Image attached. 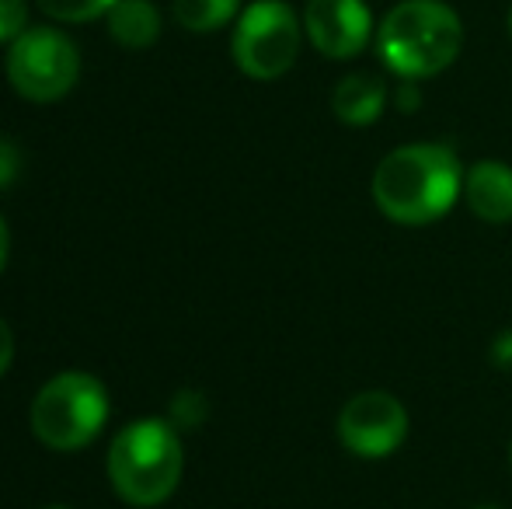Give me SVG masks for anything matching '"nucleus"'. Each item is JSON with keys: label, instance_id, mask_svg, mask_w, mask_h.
<instances>
[{"label": "nucleus", "instance_id": "obj_15", "mask_svg": "<svg viewBox=\"0 0 512 509\" xmlns=\"http://www.w3.org/2000/svg\"><path fill=\"white\" fill-rule=\"evenodd\" d=\"M28 28V4L25 0H0V42L11 46Z\"/></svg>", "mask_w": 512, "mask_h": 509}, {"label": "nucleus", "instance_id": "obj_21", "mask_svg": "<svg viewBox=\"0 0 512 509\" xmlns=\"http://www.w3.org/2000/svg\"><path fill=\"white\" fill-rule=\"evenodd\" d=\"M474 509H502V506H495V503H481V506H474Z\"/></svg>", "mask_w": 512, "mask_h": 509}, {"label": "nucleus", "instance_id": "obj_9", "mask_svg": "<svg viewBox=\"0 0 512 509\" xmlns=\"http://www.w3.org/2000/svg\"><path fill=\"white\" fill-rule=\"evenodd\" d=\"M460 199L485 224H512V168L506 161H474L464 171Z\"/></svg>", "mask_w": 512, "mask_h": 509}, {"label": "nucleus", "instance_id": "obj_23", "mask_svg": "<svg viewBox=\"0 0 512 509\" xmlns=\"http://www.w3.org/2000/svg\"><path fill=\"white\" fill-rule=\"evenodd\" d=\"M509 464H512V440H509Z\"/></svg>", "mask_w": 512, "mask_h": 509}, {"label": "nucleus", "instance_id": "obj_13", "mask_svg": "<svg viewBox=\"0 0 512 509\" xmlns=\"http://www.w3.org/2000/svg\"><path fill=\"white\" fill-rule=\"evenodd\" d=\"M35 4H39L53 21H63V25H84V21H95L112 11L115 0H35Z\"/></svg>", "mask_w": 512, "mask_h": 509}, {"label": "nucleus", "instance_id": "obj_3", "mask_svg": "<svg viewBox=\"0 0 512 509\" xmlns=\"http://www.w3.org/2000/svg\"><path fill=\"white\" fill-rule=\"evenodd\" d=\"M185 471L182 440L175 426L161 419L129 422L108 447V478L129 506H161L175 496Z\"/></svg>", "mask_w": 512, "mask_h": 509}, {"label": "nucleus", "instance_id": "obj_16", "mask_svg": "<svg viewBox=\"0 0 512 509\" xmlns=\"http://www.w3.org/2000/svg\"><path fill=\"white\" fill-rule=\"evenodd\" d=\"M18 168H21L18 147H14L11 140H4V136H0V189H7V185L18 178Z\"/></svg>", "mask_w": 512, "mask_h": 509}, {"label": "nucleus", "instance_id": "obj_14", "mask_svg": "<svg viewBox=\"0 0 512 509\" xmlns=\"http://www.w3.org/2000/svg\"><path fill=\"white\" fill-rule=\"evenodd\" d=\"M203 419H206V398L199 391H182L171 401V426L196 429Z\"/></svg>", "mask_w": 512, "mask_h": 509}, {"label": "nucleus", "instance_id": "obj_1", "mask_svg": "<svg viewBox=\"0 0 512 509\" xmlns=\"http://www.w3.org/2000/svg\"><path fill=\"white\" fill-rule=\"evenodd\" d=\"M464 164L446 143H401L380 157L370 196L391 224L425 227L443 220L464 192Z\"/></svg>", "mask_w": 512, "mask_h": 509}, {"label": "nucleus", "instance_id": "obj_7", "mask_svg": "<svg viewBox=\"0 0 512 509\" xmlns=\"http://www.w3.org/2000/svg\"><path fill=\"white\" fill-rule=\"evenodd\" d=\"M408 408L391 391H359L342 405L335 422L338 443L359 461H384L408 440Z\"/></svg>", "mask_w": 512, "mask_h": 509}, {"label": "nucleus", "instance_id": "obj_5", "mask_svg": "<svg viewBox=\"0 0 512 509\" xmlns=\"http://www.w3.org/2000/svg\"><path fill=\"white\" fill-rule=\"evenodd\" d=\"M304 39V18L286 0H255L237 14L230 56L251 81H279L293 70Z\"/></svg>", "mask_w": 512, "mask_h": 509}, {"label": "nucleus", "instance_id": "obj_18", "mask_svg": "<svg viewBox=\"0 0 512 509\" xmlns=\"http://www.w3.org/2000/svg\"><path fill=\"white\" fill-rule=\"evenodd\" d=\"M401 112H415L422 105V95H418V81H398V95H394Z\"/></svg>", "mask_w": 512, "mask_h": 509}, {"label": "nucleus", "instance_id": "obj_22", "mask_svg": "<svg viewBox=\"0 0 512 509\" xmlns=\"http://www.w3.org/2000/svg\"><path fill=\"white\" fill-rule=\"evenodd\" d=\"M509 35H512V7H509Z\"/></svg>", "mask_w": 512, "mask_h": 509}, {"label": "nucleus", "instance_id": "obj_17", "mask_svg": "<svg viewBox=\"0 0 512 509\" xmlns=\"http://www.w3.org/2000/svg\"><path fill=\"white\" fill-rule=\"evenodd\" d=\"M492 360L499 370H506V374H512V328L509 332H502L499 339L492 342Z\"/></svg>", "mask_w": 512, "mask_h": 509}, {"label": "nucleus", "instance_id": "obj_12", "mask_svg": "<svg viewBox=\"0 0 512 509\" xmlns=\"http://www.w3.org/2000/svg\"><path fill=\"white\" fill-rule=\"evenodd\" d=\"M241 14V0H175V21L189 32H216Z\"/></svg>", "mask_w": 512, "mask_h": 509}, {"label": "nucleus", "instance_id": "obj_4", "mask_svg": "<svg viewBox=\"0 0 512 509\" xmlns=\"http://www.w3.org/2000/svg\"><path fill=\"white\" fill-rule=\"evenodd\" d=\"M108 422V391L84 370H63L32 401V433L49 450H81Z\"/></svg>", "mask_w": 512, "mask_h": 509}, {"label": "nucleus", "instance_id": "obj_20", "mask_svg": "<svg viewBox=\"0 0 512 509\" xmlns=\"http://www.w3.org/2000/svg\"><path fill=\"white\" fill-rule=\"evenodd\" d=\"M7 252H11V238H7V224H4V217H0V272H4V265H7Z\"/></svg>", "mask_w": 512, "mask_h": 509}, {"label": "nucleus", "instance_id": "obj_19", "mask_svg": "<svg viewBox=\"0 0 512 509\" xmlns=\"http://www.w3.org/2000/svg\"><path fill=\"white\" fill-rule=\"evenodd\" d=\"M11 363H14V332L7 328V321L0 318V377L11 370Z\"/></svg>", "mask_w": 512, "mask_h": 509}, {"label": "nucleus", "instance_id": "obj_24", "mask_svg": "<svg viewBox=\"0 0 512 509\" xmlns=\"http://www.w3.org/2000/svg\"><path fill=\"white\" fill-rule=\"evenodd\" d=\"M46 509H67V506H46Z\"/></svg>", "mask_w": 512, "mask_h": 509}, {"label": "nucleus", "instance_id": "obj_10", "mask_svg": "<svg viewBox=\"0 0 512 509\" xmlns=\"http://www.w3.org/2000/svg\"><path fill=\"white\" fill-rule=\"evenodd\" d=\"M387 102H391L387 81L380 74H366V70L345 74L331 91V112H335L338 123L352 129L380 123V116L387 112Z\"/></svg>", "mask_w": 512, "mask_h": 509}, {"label": "nucleus", "instance_id": "obj_8", "mask_svg": "<svg viewBox=\"0 0 512 509\" xmlns=\"http://www.w3.org/2000/svg\"><path fill=\"white\" fill-rule=\"evenodd\" d=\"M304 35L324 60H356L377 39V18L366 0H307Z\"/></svg>", "mask_w": 512, "mask_h": 509}, {"label": "nucleus", "instance_id": "obj_11", "mask_svg": "<svg viewBox=\"0 0 512 509\" xmlns=\"http://www.w3.org/2000/svg\"><path fill=\"white\" fill-rule=\"evenodd\" d=\"M105 18L112 39L126 49H150L161 35V14L150 0H115Z\"/></svg>", "mask_w": 512, "mask_h": 509}, {"label": "nucleus", "instance_id": "obj_6", "mask_svg": "<svg viewBox=\"0 0 512 509\" xmlns=\"http://www.w3.org/2000/svg\"><path fill=\"white\" fill-rule=\"evenodd\" d=\"M81 77V53L60 28H25L7 46V81L25 102L49 105L70 95Z\"/></svg>", "mask_w": 512, "mask_h": 509}, {"label": "nucleus", "instance_id": "obj_2", "mask_svg": "<svg viewBox=\"0 0 512 509\" xmlns=\"http://www.w3.org/2000/svg\"><path fill=\"white\" fill-rule=\"evenodd\" d=\"M377 56L398 81H429L464 49V21L446 0H398L377 21Z\"/></svg>", "mask_w": 512, "mask_h": 509}]
</instances>
